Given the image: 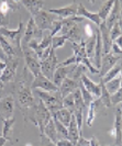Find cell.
Returning a JSON list of instances; mask_svg holds the SVG:
<instances>
[{
	"label": "cell",
	"instance_id": "cell-1",
	"mask_svg": "<svg viewBox=\"0 0 122 146\" xmlns=\"http://www.w3.org/2000/svg\"><path fill=\"white\" fill-rule=\"evenodd\" d=\"M22 114L25 119H28L29 121H31L33 124H35L39 127L40 133H43L45 125L47 124L49 121L52 119V114L50 113V111L46 109V107L44 106V103L41 100L39 101V103H36L34 107L30 108Z\"/></svg>",
	"mask_w": 122,
	"mask_h": 146
},
{
	"label": "cell",
	"instance_id": "cell-2",
	"mask_svg": "<svg viewBox=\"0 0 122 146\" xmlns=\"http://www.w3.org/2000/svg\"><path fill=\"white\" fill-rule=\"evenodd\" d=\"M24 27H25L24 23L20 19L19 25H18L17 29L11 30V29H8L7 27L0 28V34L3 37H6V40L13 46V48H15L17 54H18V57H20V58L23 57L21 41H22V36H23V33H24Z\"/></svg>",
	"mask_w": 122,
	"mask_h": 146
},
{
	"label": "cell",
	"instance_id": "cell-3",
	"mask_svg": "<svg viewBox=\"0 0 122 146\" xmlns=\"http://www.w3.org/2000/svg\"><path fill=\"white\" fill-rule=\"evenodd\" d=\"M37 96L40 97V100L44 103L46 109L50 111V113L53 115L55 112L63 108V98L59 94V91H54V92H49L44 91L41 89H37L36 91Z\"/></svg>",
	"mask_w": 122,
	"mask_h": 146
},
{
	"label": "cell",
	"instance_id": "cell-4",
	"mask_svg": "<svg viewBox=\"0 0 122 146\" xmlns=\"http://www.w3.org/2000/svg\"><path fill=\"white\" fill-rule=\"evenodd\" d=\"M32 18L34 19V22H35L37 29L42 31V32H45V31H50L51 32L53 29L54 22L61 19L59 17L51 13L47 10H41L37 15H35Z\"/></svg>",
	"mask_w": 122,
	"mask_h": 146
},
{
	"label": "cell",
	"instance_id": "cell-5",
	"mask_svg": "<svg viewBox=\"0 0 122 146\" xmlns=\"http://www.w3.org/2000/svg\"><path fill=\"white\" fill-rule=\"evenodd\" d=\"M22 52H23V57L25 59V66L29 69L30 73L33 75V77H36L40 74H42L41 73V62L35 52L32 51L29 46L22 47Z\"/></svg>",
	"mask_w": 122,
	"mask_h": 146
},
{
	"label": "cell",
	"instance_id": "cell-6",
	"mask_svg": "<svg viewBox=\"0 0 122 146\" xmlns=\"http://www.w3.org/2000/svg\"><path fill=\"white\" fill-rule=\"evenodd\" d=\"M42 37H43V32L37 29L34 19L31 17L27 23V25L24 27V33L22 36L21 47L28 46V44L31 40H41Z\"/></svg>",
	"mask_w": 122,
	"mask_h": 146
},
{
	"label": "cell",
	"instance_id": "cell-7",
	"mask_svg": "<svg viewBox=\"0 0 122 146\" xmlns=\"http://www.w3.org/2000/svg\"><path fill=\"white\" fill-rule=\"evenodd\" d=\"M41 62V73L49 79H53V75L55 73L58 65L57 56L55 54V50L51 48V52L46 58L40 60Z\"/></svg>",
	"mask_w": 122,
	"mask_h": 146
},
{
	"label": "cell",
	"instance_id": "cell-8",
	"mask_svg": "<svg viewBox=\"0 0 122 146\" xmlns=\"http://www.w3.org/2000/svg\"><path fill=\"white\" fill-rule=\"evenodd\" d=\"M20 63L19 57H8L6 60V67L3 69V73L0 76V80L3 85H7L9 82L15 80L17 76V69Z\"/></svg>",
	"mask_w": 122,
	"mask_h": 146
},
{
	"label": "cell",
	"instance_id": "cell-9",
	"mask_svg": "<svg viewBox=\"0 0 122 146\" xmlns=\"http://www.w3.org/2000/svg\"><path fill=\"white\" fill-rule=\"evenodd\" d=\"M31 88L32 89H41V90L49 91V92H54V91L59 90V88L51 79L46 78L43 74H40L39 76L34 77V79L31 84Z\"/></svg>",
	"mask_w": 122,
	"mask_h": 146
},
{
	"label": "cell",
	"instance_id": "cell-10",
	"mask_svg": "<svg viewBox=\"0 0 122 146\" xmlns=\"http://www.w3.org/2000/svg\"><path fill=\"white\" fill-rule=\"evenodd\" d=\"M15 98L12 96H5L0 99V117L2 119H10L15 111Z\"/></svg>",
	"mask_w": 122,
	"mask_h": 146
},
{
	"label": "cell",
	"instance_id": "cell-11",
	"mask_svg": "<svg viewBox=\"0 0 122 146\" xmlns=\"http://www.w3.org/2000/svg\"><path fill=\"white\" fill-rule=\"evenodd\" d=\"M121 57L122 56L113 55L111 53L103 54L102 55V58H101V66H100V69H99V77L102 78L107 74L108 70H110L121 59Z\"/></svg>",
	"mask_w": 122,
	"mask_h": 146
},
{
	"label": "cell",
	"instance_id": "cell-12",
	"mask_svg": "<svg viewBox=\"0 0 122 146\" xmlns=\"http://www.w3.org/2000/svg\"><path fill=\"white\" fill-rule=\"evenodd\" d=\"M77 8H78V3L73 2L68 6L57 8V9H49L47 11L59 17L61 19H67V18H72V17L77 15Z\"/></svg>",
	"mask_w": 122,
	"mask_h": 146
},
{
	"label": "cell",
	"instance_id": "cell-13",
	"mask_svg": "<svg viewBox=\"0 0 122 146\" xmlns=\"http://www.w3.org/2000/svg\"><path fill=\"white\" fill-rule=\"evenodd\" d=\"M77 64H73V65H68V66H58L55 70V73L53 75V79L52 81L59 88V86L62 85V82L64 80L66 77H68L69 74L73 73L74 68L76 67Z\"/></svg>",
	"mask_w": 122,
	"mask_h": 146
},
{
	"label": "cell",
	"instance_id": "cell-14",
	"mask_svg": "<svg viewBox=\"0 0 122 146\" xmlns=\"http://www.w3.org/2000/svg\"><path fill=\"white\" fill-rule=\"evenodd\" d=\"M80 82L84 85V87L90 92V95L95 98V100H98L101 96V87L100 84H96L93 82L86 74H83L80 77Z\"/></svg>",
	"mask_w": 122,
	"mask_h": 146
},
{
	"label": "cell",
	"instance_id": "cell-15",
	"mask_svg": "<svg viewBox=\"0 0 122 146\" xmlns=\"http://www.w3.org/2000/svg\"><path fill=\"white\" fill-rule=\"evenodd\" d=\"M115 125H113V131H115V145L121 146L122 143V115L121 110L119 106H115Z\"/></svg>",
	"mask_w": 122,
	"mask_h": 146
},
{
	"label": "cell",
	"instance_id": "cell-16",
	"mask_svg": "<svg viewBox=\"0 0 122 146\" xmlns=\"http://www.w3.org/2000/svg\"><path fill=\"white\" fill-rule=\"evenodd\" d=\"M79 81L75 80V79H73L71 77H66L63 80V82H62V85L59 86V90H58L61 96H62V98H65L66 96L71 95L76 89H78Z\"/></svg>",
	"mask_w": 122,
	"mask_h": 146
},
{
	"label": "cell",
	"instance_id": "cell-17",
	"mask_svg": "<svg viewBox=\"0 0 122 146\" xmlns=\"http://www.w3.org/2000/svg\"><path fill=\"white\" fill-rule=\"evenodd\" d=\"M99 32H100L101 42H102L103 54L110 53V48H111L112 41H111V38H110V29L106 25L105 21L101 22V24L99 25Z\"/></svg>",
	"mask_w": 122,
	"mask_h": 146
},
{
	"label": "cell",
	"instance_id": "cell-18",
	"mask_svg": "<svg viewBox=\"0 0 122 146\" xmlns=\"http://www.w3.org/2000/svg\"><path fill=\"white\" fill-rule=\"evenodd\" d=\"M21 5L30 12L31 17L37 15L41 10H44V0H21Z\"/></svg>",
	"mask_w": 122,
	"mask_h": 146
},
{
	"label": "cell",
	"instance_id": "cell-19",
	"mask_svg": "<svg viewBox=\"0 0 122 146\" xmlns=\"http://www.w3.org/2000/svg\"><path fill=\"white\" fill-rule=\"evenodd\" d=\"M79 17H83L85 20H89L91 21L93 23H95L97 27H99L101 24V19L99 18V15L97 12H91L89 10H87L86 7L83 5V3H78V8H77V15Z\"/></svg>",
	"mask_w": 122,
	"mask_h": 146
},
{
	"label": "cell",
	"instance_id": "cell-20",
	"mask_svg": "<svg viewBox=\"0 0 122 146\" xmlns=\"http://www.w3.org/2000/svg\"><path fill=\"white\" fill-rule=\"evenodd\" d=\"M120 11H121V8H120V5H119V0H115V5H113V7L111 9L108 18L105 20L106 25L110 30H111V28L115 25V23H118V21H119V19H120Z\"/></svg>",
	"mask_w": 122,
	"mask_h": 146
},
{
	"label": "cell",
	"instance_id": "cell-21",
	"mask_svg": "<svg viewBox=\"0 0 122 146\" xmlns=\"http://www.w3.org/2000/svg\"><path fill=\"white\" fill-rule=\"evenodd\" d=\"M67 132H68V139L72 142L74 145H76V143L78 141L79 136L81 135V133L79 131L78 125H77V122H76V119H75L74 114H72L69 125L67 126Z\"/></svg>",
	"mask_w": 122,
	"mask_h": 146
},
{
	"label": "cell",
	"instance_id": "cell-22",
	"mask_svg": "<svg viewBox=\"0 0 122 146\" xmlns=\"http://www.w3.org/2000/svg\"><path fill=\"white\" fill-rule=\"evenodd\" d=\"M3 122V129L1 132V135L5 139L11 142L12 141V134H13V125L15 123V117H10V119H2L1 120Z\"/></svg>",
	"mask_w": 122,
	"mask_h": 146
},
{
	"label": "cell",
	"instance_id": "cell-23",
	"mask_svg": "<svg viewBox=\"0 0 122 146\" xmlns=\"http://www.w3.org/2000/svg\"><path fill=\"white\" fill-rule=\"evenodd\" d=\"M21 6L15 0H0V12L2 15H8V12L19 11Z\"/></svg>",
	"mask_w": 122,
	"mask_h": 146
},
{
	"label": "cell",
	"instance_id": "cell-24",
	"mask_svg": "<svg viewBox=\"0 0 122 146\" xmlns=\"http://www.w3.org/2000/svg\"><path fill=\"white\" fill-rule=\"evenodd\" d=\"M79 24H80V23H75V24L73 25L72 29L69 30L68 33L66 34V35H67V40H68L71 43H79V42L83 40Z\"/></svg>",
	"mask_w": 122,
	"mask_h": 146
},
{
	"label": "cell",
	"instance_id": "cell-25",
	"mask_svg": "<svg viewBox=\"0 0 122 146\" xmlns=\"http://www.w3.org/2000/svg\"><path fill=\"white\" fill-rule=\"evenodd\" d=\"M72 114H73V113L69 111V110L65 109V108H62L61 110H58L57 112H55V113H54L52 117H55L58 121L61 122V123H63V124L67 127V126L69 125V122H71Z\"/></svg>",
	"mask_w": 122,
	"mask_h": 146
},
{
	"label": "cell",
	"instance_id": "cell-26",
	"mask_svg": "<svg viewBox=\"0 0 122 146\" xmlns=\"http://www.w3.org/2000/svg\"><path fill=\"white\" fill-rule=\"evenodd\" d=\"M100 87H101V96L98 99L106 108H111L112 103H111V94L108 91V89L106 88V84L103 82V80L100 78Z\"/></svg>",
	"mask_w": 122,
	"mask_h": 146
},
{
	"label": "cell",
	"instance_id": "cell-27",
	"mask_svg": "<svg viewBox=\"0 0 122 146\" xmlns=\"http://www.w3.org/2000/svg\"><path fill=\"white\" fill-rule=\"evenodd\" d=\"M115 0H105L103 1V3L101 5V7L99 8V10L97 12L98 15H99V18L101 19V21H105L108 18V15H109L111 9H112L113 5H115Z\"/></svg>",
	"mask_w": 122,
	"mask_h": 146
},
{
	"label": "cell",
	"instance_id": "cell-28",
	"mask_svg": "<svg viewBox=\"0 0 122 146\" xmlns=\"http://www.w3.org/2000/svg\"><path fill=\"white\" fill-rule=\"evenodd\" d=\"M43 134H45L50 139H52L53 142H57L58 136H57V131H56V127H55V123H54V120L53 117L49 121V123L45 125L44 127Z\"/></svg>",
	"mask_w": 122,
	"mask_h": 146
},
{
	"label": "cell",
	"instance_id": "cell-29",
	"mask_svg": "<svg viewBox=\"0 0 122 146\" xmlns=\"http://www.w3.org/2000/svg\"><path fill=\"white\" fill-rule=\"evenodd\" d=\"M98 104V100H95L89 104V107L87 108V114H86V125L87 126H91L96 119L97 112H96V108Z\"/></svg>",
	"mask_w": 122,
	"mask_h": 146
},
{
	"label": "cell",
	"instance_id": "cell-30",
	"mask_svg": "<svg viewBox=\"0 0 122 146\" xmlns=\"http://www.w3.org/2000/svg\"><path fill=\"white\" fill-rule=\"evenodd\" d=\"M120 70H121V63H117L110 70H108L107 74H106L101 79L103 80L105 84H107L108 81L112 80L117 76H119V75H120Z\"/></svg>",
	"mask_w": 122,
	"mask_h": 146
},
{
	"label": "cell",
	"instance_id": "cell-31",
	"mask_svg": "<svg viewBox=\"0 0 122 146\" xmlns=\"http://www.w3.org/2000/svg\"><path fill=\"white\" fill-rule=\"evenodd\" d=\"M106 88H107L108 91H109L111 95L115 94V91H118V90L121 88V77H120V75L117 76L115 78H113L112 80L108 81L107 84H106Z\"/></svg>",
	"mask_w": 122,
	"mask_h": 146
},
{
	"label": "cell",
	"instance_id": "cell-32",
	"mask_svg": "<svg viewBox=\"0 0 122 146\" xmlns=\"http://www.w3.org/2000/svg\"><path fill=\"white\" fill-rule=\"evenodd\" d=\"M54 120V123H55V127H56V131H57V136L58 139H68V132H67V127L65 126L63 123H61L55 117H52Z\"/></svg>",
	"mask_w": 122,
	"mask_h": 146
},
{
	"label": "cell",
	"instance_id": "cell-33",
	"mask_svg": "<svg viewBox=\"0 0 122 146\" xmlns=\"http://www.w3.org/2000/svg\"><path fill=\"white\" fill-rule=\"evenodd\" d=\"M67 35H62V34H57L55 36L52 37V44H51V47L53 50H57L59 47L64 46V44L67 42Z\"/></svg>",
	"mask_w": 122,
	"mask_h": 146
},
{
	"label": "cell",
	"instance_id": "cell-34",
	"mask_svg": "<svg viewBox=\"0 0 122 146\" xmlns=\"http://www.w3.org/2000/svg\"><path fill=\"white\" fill-rule=\"evenodd\" d=\"M86 53L87 57L89 59L93 58V54H95V46H96V34L93 37H89L86 41Z\"/></svg>",
	"mask_w": 122,
	"mask_h": 146
},
{
	"label": "cell",
	"instance_id": "cell-35",
	"mask_svg": "<svg viewBox=\"0 0 122 146\" xmlns=\"http://www.w3.org/2000/svg\"><path fill=\"white\" fill-rule=\"evenodd\" d=\"M79 89H80V92H81V97H83V100H84V102L86 104V107L88 108L89 107V104L95 101V98H93V96L90 95V92L87 90L86 88L84 87V85L79 81Z\"/></svg>",
	"mask_w": 122,
	"mask_h": 146
},
{
	"label": "cell",
	"instance_id": "cell-36",
	"mask_svg": "<svg viewBox=\"0 0 122 146\" xmlns=\"http://www.w3.org/2000/svg\"><path fill=\"white\" fill-rule=\"evenodd\" d=\"M63 108L69 110L72 113L74 112V110H75V99H74V95L73 94L63 98Z\"/></svg>",
	"mask_w": 122,
	"mask_h": 146
},
{
	"label": "cell",
	"instance_id": "cell-37",
	"mask_svg": "<svg viewBox=\"0 0 122 146\" xmlns=\"http://www.w3.org/2000/svg\"><path fill=\"white\" fill-rule=\"evenodd\" d=\"M111 103H112V107H115L122 103V88H120L118 91H115V94L111 95Z\"/></svg>",
	"mask_w": 122,
	"mask_h": 146
},
{
	"label": "cell",
	"instance_id": "cell-38",
	"mask_svg": "<svg viewBox=\"0 0 122 146\" xmlns=\"http://www.w3.org/2000/svg\"><path fill=\"white\" fill-rule=\"evenodd\" d=\"M121 35H122V32L121 30H120V27H119L118 23H115V25L111 28V30H110V38L113 42L115 38H118V37L121 36Z\"/></svg>",
	"mask_w": 122,
	"mask_h": 146
},
{
	"label": "cell",
	"instance_id": "cell-39",
	"mask_svg": "<svg viewBox=\"0 0 122 146\" xmlns=\"http://www.w3.org/2000/svg\"><path fill=\"white\" fill-rule=\"evenodd\" d=\"M40 146H57L55 142H53L52 139H50L45 134L41 133L40 134Z\"/></svg>",
	"mask_w": 122,
	"mask_h": 146
},
{
	"label": "cell",
	"instance_id": "cell-40",
	"mask_svg": "<svg viewBox=\"0 0 122 146\" xmlns=\"http://www.w3.org/2000/svg\"><path fill=\"white\" fill-rule=\"evenodd\" d=\"M84 32H85V34H86L87 38H89V37H93L95 34H96V31L93 30L91 28V25L88 23V24H85V27H84Z\"/></svg>",
	"mask_w": 122,
	"mask_h": 146
},
{
	"label": "cell",
	"instance_id": "cell-41",
	"mask_svg": "<svg viewBox=\"0 0 122 146\" xmlns=\"http://www.w3.org/2000/svg\"><path fill=\"white\" fill-rule=\"evenodd\" d=\"M110 53L113 54V55H119V56H121L122 50L115 43V42H112V44H111V48H110Z\"/></svg>",
	"mask_w": 122,
	"mask_h": 146
},
{
	"label": "cell",
	"instance_id": "cell-42",
	"mask_svg": "<svg viewBox=\"0 0 122 146\" xmlns=\"http://www.w3.org/2000/svg\"><path fill=\"white\" fill-rule=\"evenodd\" d=\"M57 146H75L68 139H61L56 142Z\"/></svg>",
	"mask_w": 122,
	"mask_h": 146
},
{
	"label": "cell",
	"instance_id": "cell-43",
	"mask_svg": "<svg viewBox=\"0 0 122 146\" xmlns=\"http://www.w3.org/2000/svg\"><path fill=\"white\" fill-rule=\"evenodd\" d=\"M75 146H90V143H89V141L85 139L83 135H80Z\"/></svg>",
	"mask_w": 122,
	"mask_h": 146
},
{
	"label": "cell",
	"instance_id": "cell-44",
	"mask_svg": "<svg viewBox=\"0 0 122 146\" xmlns=\"http://www.w3.org/2000/svg\"><path fill=\"white\" fill-rule=\"evenodd\" d=\"M8 24H9V18H8V15H2V13L0 12V28L7 27Z\"/></svg>",
	"mask_w": 122,
	"mask_h": 146
},
{
	"label": "cell",
	"instance_id": "cell-45",
	"mask_svg": "<svg viewBox=\"0 0 122 146\" xmlns=\"http://www.w3.org/2000/svg\"><path fill=\"white\" fill-rule=\"evenodd\" d=\"M5 67H6V62H3L2 59H0V76L2 75V73H3ZM3 86H5V85L2 84V81L0 80V87H3Z\"/></svg>",
	"mask_w": 122,
	"mask_h": 146
},
{
	"label": "cell",
	"instance_id": "cell-46",
	"mask_svg": "<svg viewBox=\"0 0 122 146\" xmlns=\"http://www.w3.org/2000/svg\"><path fill=\"white\" fill-rule=\"evenodd\" d=\"M89 143H90V146H100L99 142H98V139H96L95 136H93L91 139H89Z\"/></svg>",
	"mask_w": 122,
	"mask_h": 146
},
{
	"label": "cell",
	"instance_id": "cell-47",
	"mask_svg": "<svg viewBox=\"0 0 122 146\" xmlns=\"http://www.w3.org/2000/svg\"><path fill=\"white\" fill-rule=\"evenodd\" d=\"M7 55L5 54V52H3V50H2V47H1V45H0V59H2L3 62H6L7 60Z\"/></svg>",
	"mask_w": 122,
	"mask_h": 146
},
{
	"label": "cell",
	"instance_id": "cell-48",
	"mask_svg": "<svg viewBox=\"0 0 122 146\" xmlns=\"http://www.w3.org/2000/svg\"><path fill=\"white\" fill-rule=\"evenodd\" d=\"M113 42H115V43L117 44V45H118V46H119V47L122 50V35H121V36H119L118 38H115Z\"/></svg>",
	"mask_w": 122,
	"mask_h": 146
},
{
	"label": "cell",
	"instance_id": "cell-49",
	"mask_svg": "<svg viewBox=\"0 0 122 146\" xmlns=\"http://www.w3.org/2000/svg\"><path fill=\"white\" fill-rule=\"evenodd\" d=\"M7 143V139H5L2 135L0 136V146H5V144Z\"/></svg>",
	"mask_w": 122,
	"mask_h": 146
},
{
	"label": "cell",
	"instance_id": "cell-50",
	"mask_svg": "<svg viewBox=\"0 0 122 146\" xmlns=\"http://www.w3.org/2000/svg\"><path fill=\"white\" fill-rule=\"evenodd\" d=\"M118 24H119V27H120V30H121V32H122V20H121V19H119V21H118Z\"/></svg>",
	"mask_w": 122,
	"mask_h": 146
},
{
	"label": "cell",
	"instance_id": "cell-51",
	"mask_svg": "<svg viewBox=\"0 0 122 146\" xmlns=\"http://www.w3.org/2000/svg\"><path fill=\"white\" fill-rule=\"evenodd\" d=\"M118 106H119V108H120V110H121V115H122V103L118 104Z\"/></svg>",
	"mask_w": 122,
	"mask_h": 146
},
{
	"label": "cell",
	"instance_id": "cell-52",
	"mask_svg": "<svg viewBox=\"0 0 122 146\" xmlns=\"http://www.w3.org/2000/svg\"><path fill=\"white\" fill-rule=\"evenodd\" d=\"M119 5H120V8H121L122 10V0H119Z\"/></svg>",
	"mask_w": 122,
	"mask_h": 146
},
{
	"label": "cell",
	"instance_id": "cell-53",
	"mask_svg": "<svg viewBox=\"0 0 122 146\" xmlns=\"http://www.w3.org/2000/svg\"><path fill=\"white\" fill-rule=\"evenodd\" d=\"M89 2H90V3H95V2H96V0H89Z\"/></svg>",
	"mask_w": 122,
	"mask_h": 146
},
{
	"label": "cell",
	"instance_id": "cell-54",
	"mask_svg": "<svg viewBox=\"0 0 122 146\" xmlns=\"http://www.w3.org/2000/svg\"><path fill=\"white\" fill-rule=\"evenodd\" d=\"M120 76L122 77V63H121V70H120Z\"/></svg>",
	"mask_w": 122,
	"mask_h": 146
},
{
	"label": "cell",
	"instance_id": "cell-55",
	"mask_svg": "<svg viewBox=\"0 0 122 146\" xmlns=\"http://www.w3.org/2000/svg\"><path fill=\"white\" fill-rule=\"evenodd\" d=\"M120 19H121V20H122V10H121V11H120Z\"/></svg>",
	"mask_w": 122,
	"mask_h": 146
},
{
	"label": "cell",
	"instance_id": "cell-56",
	"mask_svg": "<svg viewBox=\"0 0 122 146\" xmlns=\"http://www.w3.org/2000/svg\"><path fill=\"white\" fill-rule=\"evenodd\" d=\"M25 146H33V145H32L31 143H28V144H27V145H25Z\"/></svg>",
	"mask_w": 122,
	"mask_h": 146
},
{
	"label": "cell",
	"instance_id": "cell-57",
	"mask_svg": "<svg viewBox=\"0 0 122 146\" xmlns=\"http://www.w3.org/2000/svg\"><path fill=\"white\" fill-rule=\"evenodd\" d=\"M15 2H19V1H20V2H21V0H15Z\"/></svg>",
	"mask_w": 122,
	"mask_h": 146
},
{
	"label": "cell",
	"instance_id": "cell-58",
	"mask_svg": "<svg viewBox=\"0 0 122 146\" xmlns=\"http://www.w3.org/2000/svg\"><path fill=\"white\" fill-rule=\"evenodd\" d=\"M103 146H117V145H103Z\"/></svg>",
	"mask_w": 122,
	"mask_h": 146
},
{
	"label": "cell",
	"instance_id": "cell-59",
	"mask_svg": "<svg viewBox=\"0 0 122 146\" xmlns=\"http://www.w3.org/2000/svg\"><path fill=\"white\" fill-rule=\"evenodd\" d=\"M121 146H122V143H121Z\"/></svg>",
	"mask_w": 122,
	"mask_h": 146
},
{
	"label": "cell",
	"instance_id": "cell-60",
	"mask_svg": "<svg viewBox=\"0 0 122 146\" xmlns=\"http://www.w3.org/2000/svg\"><path fill=\"white\" fill-rule=\"evenodd\" d=\"M0 136H1V134H0Z\"/></svg>",
	"mask_w": 122,
	"mask_h": 146
},
{
	"label": "cell",
	"instance_id": "cell-61",
	"mask_svg": "<svg viewBox=\"0 0 122 146\" xmlns=\"http://www.w3.org/2000/svg\"><path fill=\"white\" fill-rule=\"evenodd\" d=\"M0 119H1V117H0Z\"/></svg>",
	"mask_w": 122,
	"mask_h": 146
}]
</instances>
